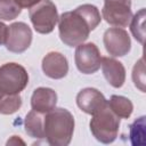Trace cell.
<instances>
[{"label": "cell", "mask_w": 146, "mask_h": 146, "mask_svg": "<svg viewBox=\"0 0 146 146\" xmlns=\"http://www.w3.org/2000/svg\"><path fill=\"white\" fill-rule=\"evenodd\" d=\"M100 21V13L96 6L81 5L58 17L59 38L68 47L79 46L88 39L90 31L95 30Z\"/></svg>", "instance_id": "cell-1"}, {"label": "cell", "mask_w": 146, "mask_h": 146, "mask_svg": "<svg viewBox=\"0 0 146 146\" xmlns=\"http://www.w3.org/2000/svg\"><path fill=\"white\" fill-rule=\"evenodd\" d=\"M74 131V117L66 108H54L43 115V135L54 146H66Z\"/></svg>", "instance_id": "cell-2"}, {"label": "cell", "mask_w": 146, "mask_h": 146, "mask_svg": "<svg viewBox=\"0 0 146 146\" xmlns=\"http://www.w3.org/2000/svg\"><path fill=\"white\" fill-rule=\"evenodd\" d=\"M120 128V117L110 108L108 104L92 114L90 120V130L94 137L104 144L114 141Z\"/></svg>", "instance_id": "cell-3"}, {"label": "cell", "mask_w": 146, "mask_h": 146, "mask_svg": "<svg viewBox=\"0 0 146 146\" xmlns=\"http://www.w3.org/2000/svg\"><path fill=\"white\" fill-rule=\"evenodd\" d=\"M29 83L26 70L17 63H6L0 67V92L2 95L19 94Z\"/></svg>", "instance_id": "cell-4"}, {"label": "cell", "mask_w": 146, "mask_h": 146, "mask_svg": "<svg viewBox=\"0 0 146 146\" xmlns=\"http://www.w3.org/2000/svg\"><path fill=\"white\" fill-rule=\"evenodd\" d=\"M30 19L34 30L41 34L52 32L58 22V13L51 0H41L30 8Z\"/></svg>", "instance_id": "cell-5"}, {"label": "cell", "mask_w": 146, "mask_h": 146, "mask_svg": "<svg viewBox=\"0 0 146 146\" xmlns=\"http://www.w3.org/2000/svg\"><path fill=\"white\" fill-rule=\"evenodd\" d=\"M103 18L115 27H125L132 18L131 0H104Z\"/></svg>", "instance_id": "cell-6"}, {"label": "cell", "mask_w": 146, "mask_h": 146, "mask_svg": "<svg viewBox=\"0 0 146 146\" xmlns=\"http://www.w3.org/2000/svg\"><path fill=\"white\" fill-rule=\"evenodd\" d=\"M74 59L78 70L83 74H92L97 72L102 62L100 52L97 46L92 42L76 46Z\"/></svg>", "instance_id": "cell-7"}, {"label": "cell", "mask_w": 146, "mask_h": 146, "mask_svg": "<svg viewBox=\"0 0 146 146\" xmlns=\"http://www.w3.org/2000/svg\"><path fill=\"white\" fill-rule=\"evenodd\" d=\"M31 42H32V31L27 24L23 22H17L8 26L5 44L9 51L16 54L24 52L30 47Z\"/></svg>", "instance_id": "cell-8"}, {"label": "cell", "mask_w": 146, "mask_h": 146, "mask_svg": "<svg viewBox=\"0 0 146 146\" xmlns=\"http://www.w3.org/2000/svg\"><path fill=\"white\" fill-rule=\"evenodd\" d=\"M104 46L113 57H122L130 51L131 41L128 32L122 27H110L104 33Z\"/></svg>", "instance_id": "cell-9"}, {"label": "cell", "mask_w": 146, "mask_h": 146, "mask_svg": "<svg viewBox=\"0 0 146 146\" xmlns=\"http://www.w3.org/2000/svg\"><path fill=\"white\" fill-rule=\"evenodd\" d=\"M106 103L107 100L104 95L95 88H84L76 96V104L79 108L90 115L100 110L104 105H106Z\"/></svg>", "instance_id": "cell-10"}, {"label": "cell", "mask_w": 146, "mask_h": 146, "mask_svg": "<svg viewBox=\"0 0 146 146\" xmlns=\"http://www.w3.org/2000/svg\"><path fill=\"white\" fill-rule=\"evenodd\" d=\"M42 71L50 79H63L68 72L66 57L57 51L47 54L42 59Z\"/></svg>", "instance_id": "cell-11"}, {"label": "cell", "mask_w": 146, "mask_h": 146, "mask_svg": "<svg viewBox=\"0 0 146 146\" xmlns=\"http://www.w3.org/2000/svg\"><path fill=\"white\" fill-rule=\"evenodd\" d=\"M57 94L55 90L46 87L36 88L31 97V107L33 111L46 114L56 107Z\"/></svg>", "instance_id": "cell-12"}, {"label": "cell", "mask_w": 146, "mask_h": 146, "mask_svg": "<svg viewBox=\"0 0 146 146\" xmlns=\"http://www.w3.org/2000/svg\"><path fill=\"white\" fill-rule=\"evenodd\" d=\"M100 65L107 82L114 88H121L125 81V70L122 63L114 58L102 57Z\"/></svg>", "instance_id": "cell-13"}, {"label": "cell", "mask_w": 146, "mask_h": 146, "mask_svg": "<svg viewBox=\"0 0 146 146\" xmlns=\"http://www.w3.org/2000/svg\"><path fill=\"white\" fill-rule=\"evenodd\" d=\"M43 115L36 111H31L25 117V131L32 138L42 139L43 135Z\"/></svg>", "instance_id": "cell-14"}, {"label": "cell", "mask_w": 146, "mask_h": 146, "mask_svg": "<svg viewBox=\"0 0 146 146\" xmlns=\"http://www.w3.org/2000/svg\"><path fill=\"white\" fill-rule=\"evenodd\" d=\"M107 104H108L110 108L120 119H128L133 111V105L130 102V99H128L127 97H123V96L113 95V96H111L110 100H107Z\"/></svg>", "instance_id": "cell-15"}, {"label": "cell", "mask_w": 146, "mask_h": 146, "mask_svg": "<svg viewBox=\"0 0 146 146\" xmlns=\"http://www.w3.org/2000/svg\"><path fill=\"white\" fill-rule=\"evenodd\" d=\"M129 137L133 146L145 145V116H140L129 127Z\"/></svg>", "instance_id": "cell-16"}, {"label": "cell", "mask_w": 146, "mask_h": 146, "mask_svg": "<svg viewBox=\"0 0 146 146\" xmlns=\"http://www.w3.org/2000/svg\"><path fill=\"white\" fill-rule=\"evenodd\" d=\"M22 106V98L18 94L2 95L0 98V113L8 115L19 110Z\"/></svg>", "instance_id": "cell-17"}, {"label": "cell", "mask_w": 146, "mask_h": 146, "mask_svg": "<svg viewBox=\"0 0 146 146\" xmlns=\"http://www.w3.org/2000/svg\"><path fill=\"white\" fill-rule=\"evenodd\" d=\"M144 21H145V9L141 8L130 21V31L135 39L140 43H144L145 39V29H144Z\"/></svg>", "instance_id": "cell-18"}, {"label": "cell", "mask_w": 146, "mask_h": 146, "mask_svg": "<svg viewBox=\"0 0 146 146\" xmlns=\"http://www.w3.org/2000/svg\"><path fill=\"white\" fill-rule=\"evenodd\" d=\"M22 11V7L16 0H0V19H15Z\"/></svg>", "instance_id": "cell-19"}, {"label": "cell", "mask_w": 146, "mask_h": 146, "mask_svg": "<svg viewBox=\"0 0 146 146\" xmlns=\"http://www.w3.org/2000/svg\"><path fill=\"white\" fill-rule=\"evenodd\" d=\"M132 81L135 86L141 91L145 92V65L144 58H140L132 70Z\"/></svg>", "instance_id": "cell-20"}, {"label": "cell", "mask_w": 146, "mask_h": 146, "mask_svg": "<svg viewBox=\"0 0 146 146\" xmlns=\"http://www.w3.org/2000/svg\"><path fill=\"white\" fill-rule=\"evenodd\" d=\"M16 1L22 8H31L41 0H16Z\"/></svg>", "instance_id": "cell-21"}, {"label": "cell", "mask_w": 146, "mask_h": 146, "mask_svg": "<svg viewBox=\"0 0 146 146\" xmlns=\"http://www.w3.org/2000/svg\"><path fill=\"white\" fill-rule=\"evenodd\" d=\"M7 32H8V26L0 22V44L5 43L7 38Z\"/></svg>", "instance_id": "cell-22"}, {"label": "cell", "mask_w": 146, "mask_h": 146, "mask_svg": "<svg viewBox=\"0 0 146 146\" xmlns=\"http://www.w3.org/2000/svg\"><path fill=\"white\" fill-rule=\"evenodd\" d=\"M1 96H2V94H1V92H0V98H1Z\"/></svg>", "instance_id": "cell-23"}]
</instances>
